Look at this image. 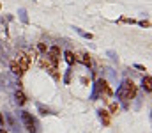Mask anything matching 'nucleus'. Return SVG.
I'll return each instance as SVG.
<instances>
[{
  "label": "nucleus",
  "instance_id": "nucleus-1",
  "mask_svg": "<svg viewBox=\"0 0 152 133\" xmlns=\"http://www.w3.org/2000/svg\"><path fill=\"white\" fill-rule=\"evenodd\" d=\"M117 96H118V99H120L124 105H127V103L136 96V85H134V82H133V80H124V82L120 84L118 90H117Z\"/></svg>",
  "mask_w": 152,
  "mask_h": 133
},
{
  "label": "nucleus",
  "instance_id": "nucleus-2",
  "mask_svg": "<svg viewBox=\"0 0 152 133\" xmlns=\"http://www.w3.org/2000/svg\"><path fill=\"white\" fill-rule=\"evenodd\" d=\"M97 94H106V96H112V94H113L112 87L108 85V82H106L104 78H99V80L96 82V89H94V94H92V98L96 99V98H97Z\"/></svg>",
  "mask_w": 152,
  "mask_h": 133
},
{
  "label": "nucleus",
  "instance_id": "nucleus-3",
  "mask_svg": "<svg viewBox=\"0 0 152 133\" xmlns=\"http://www.w3.org/2000/svg\"><path fill=\"white\" fill-rule=\"evenodd\" d=\"M25 71L30 68V64H32V60H30V57H28V53H25V51H21V50H18L16 51V59H14Z\"/></svg>",
  "mask_w": 152,
  "mask_h": 133
},
{
  "label": "nucleus",
  "instance_id": "nucleus-4",
  "mask_svg": "<svg viewBox=\"0 0 152 133\" xmlns=\"http://www.w3.org/2000/svg\"><path fill=\"white\" fill-rule=\"evenodd\" d=\"M21 121H23V126L27 128V132L36 133V121H34L32 114H28V112H21Z\"/></svg>",
  "mask_w": 152,
  "mask_h": 133
},
{
  "label": "nucleus",
  "instance_id": "nucleus-5",
  "mask_svg": "<svg viewBox=\"0 0 152 133\" xmlns=\"http://www.w3.org/2000/svg\"><path fill=\"white\" fill-rule=\"evenodd\" d=\"M46 55H48L55 64H58V59H60V48H58V46H51V48H48Z\"/></svg>",
  "mask_w": 152,
  "mask_h": 133
},
{
  "label": "nucleus",
  "instance_id": "nucleus-6",
  "mask_svg": "<svg viewBox=\"0 0 152 133\" xmlns=\"http://www.w3.org/2000/svg\"><path fill=\"white\" fill-rule=\"evenodd\" d=\"M75 60L76 62H83L85 66H92V59H90V55L88 53H75Z\"/></svg>",
  "mask_w": 152,
  "mask_h": 133
},
{
  "label": "nucleus",
  "instance_id": "nucleus-7",
  "mask_svg": "<svg viewBox=\"0 0 152 133\" xmlns=\"http://www.w3.org/2000/svg\"><path fill=\"white\" fill-rule=\"evenodd\" d=\"M9 68H11L12 75H16V76H23V75H25V69H23V68H21V66H20L18 62H16V60H12Z\"/></svg>",
  "mask_w": 152,
  "mask_h": 133
},
{
  "label": "nucleus",
  "instance_id": "nucleus-8",
  "mask_svg": "<svg viewBox=\"0 0 152 133\" xmlns=\"http://www.w3.org/2000/svg\"><path fill=\"white\" fill-rule=\"evenodd\" d=\"M14 98H16V103H18L20 107H23V105L27 103V96H25V92H23L21 89H18V90H16V94H14Z\"/></svg>",
  "mask_w": 152,
  "mask_h": 133
},
{
  "label": "nucleus",
  "instance_id": "nucleus-9",
  "mask_svg": "<svg viewBox=\"0 0 152 133\" xmlns=\"http://www.w3.org/2000/svg\"><path fill=\"white\" fill-rule=\"evenodd\" d=\"M99 119H101V123L104 124V126H108L110 124V112L108 110H99Z\"/></svg>",
  "mask_w": 152,
  "mask_h": 133
},
{
  "label": "nucleus",
  "instance_id": "nucleus-10",
  "mask_svg": "<svg viewBox=\"0 0 152 133\" xmlns=\"http://www.w3.org/2000/svg\"><path fill=\"white\" fill-rule=\"evenodd\" d=\"M142 87L145 89V92H151V90H152V80H151V76H149V75H145V76H143V80H142Z\"/></svg>",
  "mask_w": 152,
  "mask_h": 133
},
{
  "label": "nucleus",
  "instance_id": "nucleus-11",
  "mask_svg": "<svg viewBox=\"0 0 152 133\" xmlns=\"http://www.w3.org/2000/svg\"><path fill=\"white\" fill-rule=\"evenodd\" d=\"M64 59H66V62L69 64V66H73L76 60H75V51H71V50H66L64 51Z\"/></svg>",
  "mask_w": 152,
  "mask_h": 133
},
{
  "label": "nucleus",
  "instance_id": "nucleus-12",
  "mask_svg": "<svg viewBox=\"0 0 152 133\" xmlns=\"http://www.w3.org/2000/svg\"><path fill=\"white\" fill-rule=\"evenodd\" d=\"M18 16H20V20H21V23H25V25H28V14H27V9H18Z\"/></svg>",
  "mask_w": 152,
  "mask_h": 133
},
{
  "label": "nucleus",
  "instance_id": "nucleus-13",
  "mask_svg": "<svg viewBox=\"0 0 152 133\" xmlns=\"http://www.w3.org/2000/svg\"><path fill=\"white\" fill-rule=\"evenodd\" d=\"M46 71H48V73H50V75H51V76L55 78V80H60V73H58V69H57V66H53V68H48Z\"/></svg>",
  "mask_w": 152,
  "mask_h": 133
},
{
  "label": "nucleus",
  "instance_id": "nucleus-14",
  "mask_svg": "<svg viewBox=\"0 0 152 133\" xmlns=\"http://www.w3.org/2000/svg\"><path fill=\"white\" fill-rule=\"evenodd\" d=\"M75 32H78L81 37H85V39H92L94 36L90 34V32H85V30H81V29H78V27H75Z\"/></svg>",
  "mask_w": 152,
  "mask_h": 133
},
{
  "label": "nucleus",
  "instance_id": "nucleus-15",
  "mask_svg": "<svg viewBox=\"0 0 152 133\" xmlns=\"http://www.w3.org/2000/svg\"><path fill=\"white\" fill-rule=\"evenodd\" d=\"M37 108H39V112H41V115H50V114H51V110L46 108V107L41 105V103H37Z\"/></svg>",
  "mask_w": 152,
  "mask_h": 133
},
{
  "label": "nucleus",
  "instance_id": "nucleus-16",
  "mask_svg": "<svg viewBox=\"0 0 152 133\" xmlns=\"http://www.w3.org/2000/svg\"><path fill=\"white\" fill-rule=\"evenodd\" d=\"M64 84H67V85L71 84V69L66 71V75H64Z\"/></svg>",
  "mask_w": 152,
  "mask_h": 133
},
{
  "label": "nucleus",
  "instance_id": "nucleus-17",
  "mask_svg": "<svg viewBox=\"0 0 152 133\" xmlns=\"http://www.w3.org/2000/svg\"><path fill=\"white\" fill-rule=\"evenodd\" d=\"M37 50L41 51V53H46V51H48V46H46V43H42V41H41V43L37 44Z\"/></svg>",
  "mask_w": 152,
  "mask_h": 133
},
{
  "label": "nucleus",
  "instance_id": "nucleus-18",
  "mask_svg": "<svg viewBox=\"0 0 152 133\" xmlns=\"http://www.w3.org/2000/svg\"><path fill=\"white\" fill-rule=\"evenodd\" d=\"M110 112H112V114H118V105H117V103H112V105H110Z\"/></svg>",
  "mask_w": 152,
  "mask_h": 133
},
{
  "label": "nucleus",
  "instance_id": "nucleus-19",
  "mask_svg": "<svg viewBox=\"0 0 152 133\" xmlns=\"http://www.w3.org/2000/svg\"><path fill=\"white\" fill-rule=\"evenodd\" d=\"M138 23H140V27H149V25H151L147 20H142V21H138Z\"/></svg>",
  "mask_w": 152,
  "mask_h": 133
},
{
  "label": "nucleus",
  "instance_id": "nucleus-20",
  "mask_svg": "<svg viewBox=\"0 0 152 133\" xmlns=\"http://www.w3.org/2000/svg\"><path fill=\"white\" fill-rule=\"evenodd\" d=\"M134 68H136V69H140V71H147V68H145V66H142V64H134Z\"/></svg>",
  "mask_w": 152,
  "mask_h": 133
},
{
  "label": "nucleus",
  "instance_id": "nucleus-21",
  "mask_svg": "<svg viewBox=\"0 0 152 133\" xmlns=\"http://www.w3.org/2000/svg\"><path fill=\"white\" fill-rule=\"evenodd\" d=\"M108 55H110L112 59H117V55H115V51H112V50H108Z\"/></svg>",
  "mask_w": 152,
  "mask_h": 133
},
{
  "label": "nucleus",
  "instance_id": "nucleus-22",
  "mask_svg": "<svg viewBox=\"0 0 152 133\" xmlns=\"http://www.w3.org/2000/svg\"><path fill=\"white\" fill-rule=\"evenodd\" d=\"M0 126H4V115H2V112H0Z\"/></svg>",
  "mask_w": 152,
  "mask_h": 133
},
{
  "label": "nucleus",
  "instance_id": "nucleus-23",
  "mask_svg": "<svg viewBox=\"0 0 152 133\" xmlns=\"http://www.w3.org/2000/svg\"><path fill=\"white\" fill-rule=\"evenodd\" d=\"M0 133H7V132H5V130H4V126H2V128H0Z\"/></svg>",
  "mask_w": 152,
  "mask_h": 133
},
{
  "label": "nucleus",
  "instance_id": "nucleus-24",
  "mask_svg": "<svg viewBox=\"0 0 152 133\" xmlns=\"http://www.w3.org/2000/svg\"><path fill=\"white\" fill-rule=\"evenodd\" d=\"M0 7H2V4H0Z\"/></svg>",
  "mask_w": 152,
  "mask_h": 133
}]
</instances>
